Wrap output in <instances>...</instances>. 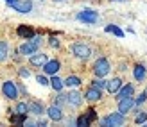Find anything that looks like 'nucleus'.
Segmentation results:
<instances>
[{"label":"nucleus","mask_w":147,"mask_h":127,"mask_svg":"<svg viewBox=\"0 0 147 127\" xmlns=\"http://www.w3.org/2000/svg\"><path fill=\"white\" fill-rule=\"evenodd\" d=\"M49 84L52 86V88L56 89V91H61V89H63V86H65V84H63V81H61L59 77H56V75H52V79L49 81Z\"/></svg>","instance_id":"21"},{"label":"nucleus","mask_w":147,"mask_h":127,"mask_svg":"<svg viewBox=\"0 0 147 127\" xmlns=\"http://www.w3.org/2000/svg\"><path fill=\"white\" fill-rule=\"evenodd\" d=\"M72 54L77 59H88L92 56V48L84 43H74L72 45Z\"/></svg>","instance_id":"4"},{"label":"nucleus","mask_w":147,"mask_h":127,"mask_svg":"<svg viewBox=\"0 0 147 127\" xmlns=\"http://www.w3.org/2000/svg\"><path fill=\"white\" fill-rule=\"evenodd\" d=\"M14 111H16V113H20V115H27V113H29V106H27L25 102H18V104H16V109H14Z\"/></svg>","instance_id":"24"},{"label":"nucleus","mask_w":147,"mask_h":127,"mask_svg":"<svg viewBox=\"0 0 147 127\" xmlns=\"http://www.w3.org/2000/svg\"><path fill=\"white\" fill-rule=\"evenodd\" d=\"M106 32H111L115 36H119V38H124V31L119 29L117 25H106Z\"/></svg>","instance_id":"22"},{"label":"nucleus","mask_w":147,"mask_h":127,"mask_svg":"<svg viewBox=\"0 0 147 127\" xmlns=\"http://www.w3.org/2000/svg\"><path fill=\"white\" fill-rule=\"evenodd\" d=\"M16 34L20 36V38H24V40H31L36 32H34V29L29 27V25H20V27L16 29Z\"/></svg>","instance_id":"14"},{"label":"nucleus","mask_w":147,"mask_h":127,"mask_svg":"<svg viewBox=\"0 0 147 127\" xmlns=\"http://www.w3.org/2000/svg\"><path fill=\"white\" fill-rule=\"evenodd\" d=\"M92 122L88 120V116L86 115H83V116H79L77 120H76V125H79V127H86V125H90Z\"/></svg>","instance_id":"25"},{"label":"nucleus","mask_w":147,"mask_h":127,"mask_svg":"<svg viewBox=\"0 0 147 127\" xmlns=\"http://www.w3.org/2000/svg\"><path fill=\"white\" fill-rule=\"evenodd\" d=\"M65 102H67V95H63V93H59V95L56 97V104H57V106H63Z\"/></svg>","instance_id":"30"},{"label":"nucleus","mask_w":147,"mask_h":127,"mask_svg":"<svg viewBox=\"0 0 147 127\" xmlns=\"http://www.w3.org/2000/svg\"><path fill=\"white\" fill-rule=\"evenodd\" d=\"M120 86H122V79L120 77H113L111 81H108L106 83V89L109 93H117L120 89Z\"/></svg>","instance_id":"18"},{"label":"nucleus","mask_w":147,"mask_h":127,"mask_svg":"<svg viewBox=\"0 0 147 127\" xmlns=\"http://www.w3.org/2000/svg\"><path fill=\"white\" fill-rule=\"evenodd\" d=\"M133 93H135V88H133V84L120 86V89L117 91V100H120V99H126V97H133Z\"/></svg>","instance_id":"16"},{"label":"nucleus","mask_w":147,"mask_h":127,"mask_svg":"<svg viewBox=\"0 0 147 127\" xmlns=\"http://www.w3.org/2000/svg\"><path fill=\"white\" fill-rule=\"evenodd\" d=\"M109 70H111V65H109V61L106 57H99L97 61L93 63V73L95 77H106Z\"/></svg>","instance_id":"1"},{"label":"nucleus","mask_w":147,"mask_h":127,"mask_svg":"<svg viewBox=\"0 0 147 127\" xmlns=\"http://www.w3.org/2000/svg\"><path fill=\"white\" fill-rule=\"evenodd\" d=\"M5 2H9V0H5Z\"/></svg>","instance_id":"34"},{"label":"nucleus","mask_w":147,"mask_h":127,"mask_svg":"<svg viewBox=\"0 0 147 127\" xmlns=\"http://www.w3.org/2000/svg\"><path fill=\"white\" fill-rule=\"evenodd\" d=\"M7 57H9V43L0 41V63L7 61Z\"/></svg>","instance_id":"19"},{"label":"nucleus","mask_w":147,"mask_h":127,"mask_svg":"<svg viewBox=\"0 0 147 127\" xmlns=\"http://www.w3.org/2000/svg\"><path fill=\"white\" fill-rule=\"evenodd\" d=\"M49 45H50L52 48H57V47H59V40H57V38H50V40H49Z\"/></svg>","instance_id":"32"},{"label":"nucleus","mask_w":147,"mask_h":127,"mask_svg":"<svg viewBox=\"0 0 147 127\" xmlns=\"http://www.w3.org/2000/svg\"><path fill=\"white\" fill-rule=\"evenodd\" d=\"M7 5L13 7V9L18 11V13H24V14L32 11V2H31V0H9Z\"/></svg>","instance_id":"3"},{"label":"nucleus","mask_w":147,"mask_h":127,"mask_svg":"<svg viewBox=\"0 0 147 127\" xmlns=\"http://www.w3.org/2000/svg\"><path fill=\"white\" fill-rule=\"evenodd\" d=\"M36 81H38L41 86H47V84H49V79H47V77H43V75H36Z\"/></svg>","instance_id":"31"},{"label":"nucleus","mask_w":147,"mask_h":127,"mask_svg":"<svg viewBox=\"0 0 147 127\" xmlns=\"http://www.w3.org/2000/svg\"><path fill=\"white\" fill-rule=\"evenodd\" d=\"M133 108H135V99H133V97H126V99L119 100V113L127 115Z\"/></svg>","instance_id":"7"},{"label":"nucleus","mask_w":147,"mask_h":127,"mask_svg":"<svg viewBox=\"0 0 147 127\" xmlns=\"http://www.w3.org/2000/svg\"><path fill=\"white\" fill-rule=\"evenodd\" d=\"M31 73H29V70H25V68H20V77H29Z\"/></svg>","instance_id":"33"},{"label":"nucleus","mask_w":147,"mask_h":127,"mask_svg":"<svg viewBox=\"0 0 147 127\" xmlns=\"http://www.w3.org/2000/svg\"><path fill=\"white\" fill-rule=\"evenodd\" d=\"M27 106H29V113H32V115H36V116H40V115L45 113V108H43V104L38 102V100H32L31 104H27Z\"/></svg>","instance_id":"17"},{"label":"nucleus","mask_w":147,"mask_h":127,"mask_svg":"<svg viewBox=\"0 0 147 127\" xmlns=\"http://www.w3.org/2000/svg\"><path fill=\"white\" fill-rule=\"evenodd\" d=\"M59 68H61V63L57 61V59H50V61H47L43 65V72H45L47 75H56V73L59 72Z\"/></svg>","instance_id":"8"},{"label":"nucleus","mask_w":147,"mask_h":127,"mask_svg":"<svg viewBox=\"0 0 147 127\" xmlns=\"http://www.w3.org/2000/svg\"><path fill=\"white\" fill-rule=\"evenodd\" d=\"M83 97H84V99H86L88 102H99V100H100V97H102V91L92 86V88L88 89V91H86Z\"/></svg>","instance_id":"12"},{"label":"nucleus","mask_w":147,"mask_h":127,"mask_svg":"<svg viewBox=\"0 0 147 127\" xmlns=\"http://www.w3.org/2000/svg\"><path fill=\"white\" fill-rule=\"evenodd\" d=\"M147 100V91H142L140 95H138V99L135 100V106H140V104H144Z\"/></svg>","instance_id":"28"},{"label":"nucleus","mask_w":147,"mask_h":127,"mask_svg":"<svg viewBox=\"0 0 147 127\" xmlns=\"http://www.w3.org/2000/svg\"><path fill=\"white\" fill-rule=\"evenodd\" d=\"M67 104H70V106H74V108H79L81 104H83V95H81L79 91H70L67 95Z\"/></svg>","instance_id":"11"},{"label":"nucleus","mask_w":147,"mask_h":127,"mask_svg":"<svg viewBox=\"0 0 147 127\" xmlns=\"http://www.w3.org/2000/svg\"><path fill=\"white\" fill-rule=\"evenodd\" d=\"M45 111H47L50 120H54V122L63 120V111H61V106H57V104H52V106H50L49 109H45Z\"/></svg>","instance_id":"9"},{"label":"nucleus","mask_w":147,"mask_h":127,"mask_svg":"<svg viewBox=\"0 0 147 127\" xmlns=\"http://www.w3.org/2000/svg\"><path fill=\"white\" fill-rule=\"evenodd\" d=\"M86 116H88V120H90V122H93L95 118H97V113H95V109H93V108H90V109L86 111Z\"/></svg>","instance_id":"29"},{"label":"nucleus","mask_w":147,"mask_h":127,"mask_svg":"<svg viewBox=\"0 0 147 127\" xmlns=\"http://www.w3.org/2000/svg\"><path fill=\"white\" fill-rule=\"evenodd\" d=\"M25 120H27V115H20V113H16V115H13L11 116V124H25Z\"/></svg>","instance_id":"23"},{"label":"nucleus","mask_w":147,"mask_h":127,"mask_svg":"<svg viewBox=\"0 0 147 127\" xmlns=\"http://www.w3.org/2000/svg\"><path fill=\"white\" fill-rule=\"evenodd\" d=\"M124 122H126V115L122 113H111L100 120V124L104 127H119V125H124Z\"/></svg>","instance_id":"2"},{"label":"nucleus","mask_w":147,"mask_h":127,"mask_svg":"<svg viewBox=\"0 0 147 127\" xmlns=\"http://www.w3.org/2000/svg\"><path fill=\"white\" fill-rule=\"evenodd\" d=\"M92 86L97 88V89H104V88H106V81H102V77H99V79L92 81Z\"/></svg>","instance_id":"26"},{"label":"nucleus","mask_w":147,"mask_h":127,"mask_svg":"<svg viewBox=\"0 0 147 127\" xmlns=\"http://www.w3.org/2000/svg\"><path fill=\"white\" fill-rule=\"evenodd\" d=\"M77 20H79V22H84V24H90V25H93L95 22L99 20V14H97V11L84 9V11H81V13L77 14Z\"/></svg>","instance_id":"6"},{"label":"nucleus","mask_w":147,"mask_h":127,"mask_svg":"<svg viewBox=\"0 0 147 127\" xmlns=\"http://www.w3.org/2000/svg\"><path fill=\"white\" fill-rule=\"evenodd\" d=\"M29 61H31L32 66H43V65L49 61V59H47V54H41V52H34Z\"/></svg>","instance_id":"15"},{"label":"nucleus","mask_w":147,"mask_h":127,"mask_svg":"<svg viewBox=\"0 0 147 127\" xmlns=\"http://www.w3.org/2000/svg\"><path fill=\"white\" fill-rule=\"evenodd\" d=\"M133 77H135L136 83H142V81H145V77H147V68H145L144 65H136L135 68H133Z\"/></svg>","instance_id":"13"},{"label":"nucleus","mask_w":147,"mask_h":127,"mask_svg":"<svg viewBox=\"0 0 147 127\" xmlns=\"http://www.w3.org/2000/svg\"><path fill=\"white\" fill-rule=\"evenodd\" d=\"M135 122H136L138 125H140V124H145V122H147V113H144V111H142V113H138L136 118H135Z\"/></svg>","instance_id":"27"},{"label":"nucleus","mask_w":147,"mask_h":127,"mask_svg":"<svg viewBox=\"0 0 147 127\" xmlns=\"http://www.w3.org/2000/svg\"><path fill=\"white\" fill-rule=\"evenodd\" d=\"M2 93H4L5 99H9V100H16L18 99V88L14 86L13 81H5L2 84Z\"/></svg>","instance_id":"5"},{"label":"nucleus","mask_w":147,"mask_h":127,"mask_svg":"<svg viewBox=\"0 0 147 127\" xmlns=\"http://www.w3.org/2000/svg\"><path fill=\"white\" fill-rule=\"evenodd\" d=\"M63 84L68 86V88H76V86H81V79L76 77V75H70V77H67L63 81Z\"/></svg>","instance_id":"20"},{"label":"nucleus","mask_w":147,"mask_h":127,"mask_svg":"<svg viewBox=\"0 0 147 127\" xmlns=\"http://www.w3.org/2000/svg\"><path fill=\"white\" fill-rule=\"evenodd\" d=\"M34 52H38V45H34L31 40L24 45H20V48H18V54H22V56H32Z\"/></svg>","instance_id":"10"}]
</instances>
